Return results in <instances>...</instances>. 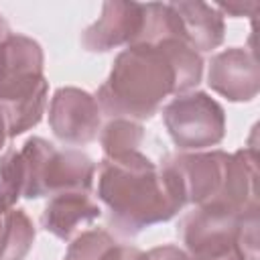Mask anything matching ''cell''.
Here are the masks:
<instances>
[{
	"label": "cell",
	"mask_w": 260,
	"mask_h": 260,
	"mask_svg": "<svg viewBox=\"0 0 260 260\" xmlns=\"http://www.w3.org/2000/svg\"><path fill=\"white\" fill-rule=\"evenodd\" d=\"M201 77V55L177 37L130 45L116 55L98 104L110 118L150 120L165 98L187 93Z\"/></svg>",
	"instance_id": "1"
},
{
	"label": "cell",
	"mask_w": 260,
	"mask_h": 260,
	"mask_svg": "<svg viewBox=\"0 0 260 260\" xmlns=\"http://www.w3.org/2000/svg\"><path fill=\"white\" fill-rule=\"evenodd\" d=\"M98 197L106 205L110 225L126 238L173 219L185 207L175 177L140 150L102 158Z\"/></svg>",
	"instance_id": "2"
},
{
	"label": "cell",
	"mask_w": 260,
	"mask_h": 260,
	"mask_svg": "<svg viewBox=\"0 0 260 260\" xmlns=\"http://www.w3.org/2000/svg\"><path fill=\"white\" fill-rule=\"evenodd\" d=\"M43 69V47L35 39L12 32L0 45V110L8 138L20 136L41 122L49 91Z\"/></svg>",
	"instance_id": "3"
},
{
	"label": "cell",
	"mask_w": 260,
	"mask_h": 260,
	"mask_svg": "<svg viewBox=\"0 0 260 260\" xmlns=\"http://www.w3.org/2000/svg\"><path fill=\"white\" fill-rule=\"evenodd\" d=\"M22 165V197L39 199L63 191H91L95 162L81 150H57L41 136H30L18 150Z\"/></svg>",
	"instance_id": "4"
},
{
	"label": "cell",
	"mask_w": 260,
	"mask_h": 260,
	"mask_svg": "<svg viewBox=\"0 0 260 260\" xmlns=\"http://www.w3.org/2000/svg\"><path fill=\"white\" fill-rule=\"evenodd\" d=\"M162 122L179 150H203L225 136V112L205 91L181 93L162 108Z\"/></svg>",
	"instance_id": "5"
},
{
	"label": "cell",
	"mask_w": 260,
	"mask_h": 260,
	"mask_svg": "<svg viewBox=\"0 0 260 260\" xmlns=\"http://www.w3.org/2000/svg\"><path fill=\"white\" fill-rule=\"evenodd\" d=\"M242 213L215 203L197 205L179 223V236L191 260H246L238 244Z\"/></svg>",
	"instance_id": "6"
},
{
	"label": "cell",
	"mask_w": 260,
	"mask_h": 260,
	"mask_svg": "<svg viewBox=\"0 0 260 260\" xmlns=\"http://www.w3.org/2000/svg\"><path fill=\"white\" fill-rule=\"evenodd\" d=\"M160 165L175 177L185 205H205L215 201L223 191L230 154L223 150L175 152L167 154Z\"/></svg>",
	"instance_id": "7"
},
{
	"label": "cell",
	"mask_w": 260,
	"mask_h": 260,
	"mask_svg": "<svg viewBox=\"0 0 260 260\" xmlns=\"http://www.w3.org/2000/svg\"><path fill=\"white\" fill-rule=\"evenodd\" d=\"M102 108L98 100L79 87H59L49 104V126L65 144L83 146L98 138Z\"/></svg>",
	"instance_id": "8"
},
{
	"label": "cell",
	"mask_w": 260,
	"mask_h": 260,
	"mask_svg": "<svg viewBox=\"0 0 260 260\" xmlns=\"http://www.w3.org/2000/svg\"><path fill=\"white\" fill-rule=\"evenodd\" d=\"M207 85L230 102H252L260 91V65L254 51L232 47L213 55Z\"/></svg>",
	"instance_id": "9"
},
{
	"label": "cell",
	"mask_w": 260,
	"mask_h": 260,
	"mask_svg": "<svg viewBox=\"0 0 260 260\" xmlns=\"http://www.w3.org/2000/svg\"><path fill=\"white\" fill-rule=\"evenodd\" d=\"M142 30V4L128 0H108L100 18L81 35V45L89 53H108L122 45H134Z\"/></svg>",
	"instance_id": "10"
},
{
	"label": "cell",
	"mask_w": 260,
	"mask_h": 260,
	"mask_svg": "<svg viewBox=\"0 0 260 260\" xmlns=\"http://www.w3.org/2000/svg\"><path fill=\"white\" fill-rule=\"evenodd\" d=\"M102 215L100 205L87 191H63L49 199L41 213V225L55 238L67 242L83 225H89Z\"/></svg>",
	"instance_id": "11"
},
{
	"label": "cell",
	"mask_w": 260,
	"mask_h": 260,
	"mask_svg": "<svg viewBox=\"0 0 260 260\" xmlns=\"http://www.w3.org/2000/svg\"><path fill=\"white\" fill-rule=\"evenodd\" d=\"M171 8L177 14L183 41L197 53H207L217 49L225 37L223 14L205 2L187 0L171 2Z\"/></svg>",
	"instance_id": "12"
},
{
	"label": "cell",
	"mask_w": 260,
	"mask_h": 260,
	"mask_svg": "<svg viewBox=\"0 0 260 260\" xmlns=\"http://www.w3.org/2000/svg\"><path fill=\"white\" fill-rule=\"evenodd\" d=\"M65 260H146V254L128 244H118L106 230H87L67 248Z\"/></svg>",
	"instance_id": "13"
},
{
	"label": "cell",
	"mask_w": 260,
	"mask_h": 260,
	"mask_svg": "<svg viewBox=\"0 0 260 260\" xmlns=\"http://www.w3.org/2000/svg\"><path fill=\"white\" fill-rule=\"evenodd\" d=\"M35 242V225L24 209H10L0 230V260H24Z\"/></svg>",
	"instance_id": "14"
},
{
	"label": "cell",
	"mask_w": 260,
	"mask_h": 260,
	"mask_svg": "<svg viewBox=\"0 0 260 260\" xmlns=\"http://www.w3.org/2000/svg\"><path fill=\"white\" fill-rule=\"evenodd\" d=\"M144 140V128L126 118H112L100 132V144L106 156H120L138 150Z\"/></svg>",
	"instance_id": "15"
},
{
	"label": "cell",
	"mask_w": 260,
	"mask_h": 260,
	"mask_svg": "<svg viewBox=\"0 0 260 260\" xmlns=\"http://www.w3.org/2000/svg\"><path fill=\"white\" fill-rule=\"evenodd\" d=\"M0 187L12 203L22 197V165L16 148H8L0 156Z\"/></svg>",
	"instance_id": "16"
},
{
	"label": "cell",
	"mask_w": 260,
	"mask_h": 260,
	"mask_svg": "<svg viewBox=\"0 0 260 260\" xmlns=\"http://www.w3.org/2000/svg\"><path fill=\"white\" fill-rule=\"evenodd\" d=\"M146 254V260H191L189 254L185 250H181L175 244H165V246H156Z\"/></svg>",
	"instance_id": "17"
},
{
	"label": "cell",
	"mask_w": 260,
	"mask_h": 260,
	"mask_svg": "<svg viewBox=\"0 0 260 260\" xmlns=\"http://www.w3.org/2000/svg\"><path fill=\"white\" fill-rule=\"evenodd\" d=\"M221 14L225 12V14H230V16H252L254 14V10L258 8V2H228V4H223V2H219L217 6H215Z\"/></svg>",
	"instance_id": "18"
},
{
	"label": "cell",
	"mask_w": 260,
	"mask_h": 260,
	"mask_svg": "<svg viewBox=\"0 0 260 260\" xmlns=\"http://www.w3.org/2000/svg\"><path fill=\"white\" fill-rule=\"evenodd\" d=\"M14 207V203L8 199V195L2 191V187H0V230H2V223H4V215L10 211Z\"/></svg>",
	"instance_id": "19"
},
{
	"label": "cell",
	"mask_w": 260,
	"mask_h": 260,
	"mask_svg": "<svg viewBox=\"0 0 260 260\" xmlns=\"http://www.w3.org/2000/svg\"><path fill=\"white\" fill-rule=\"evenodd\" d=\"M10 35H12V32H10V26H8V22L4 20V16L0 14V43H4Z\"/></svg>",
	"instance_id": "20"
},
{
	"label": "cell",
	"mask_w": 260,
	"mask_h": 260,
	"mask_svg": "<svg viewBox=\"0 0 260 260\" xmlns=\"http://www.w3.org/2000/svg\"><path fill=\"white\" fill-rule=\"evenodd\" d=\"M8 134H6V122H4V114L0 110V150L4 148V142H6Z\"/></svg>",
	"instance_id": "21"
},
{
	"label": "cell",
	"mask_w": 260,
	"mask_h": 260,
	"mask_svg": "<svg viewBox=\"0 0 260 260\" xmlns=\"http://www.w3.org/2000/svg\"><path fill=\"white\" fill-rule=\"evenodd\" d=\"M0 45H2V43H0Z\"/></svg>",
	"instance_id": "22"
}]
</instances>
